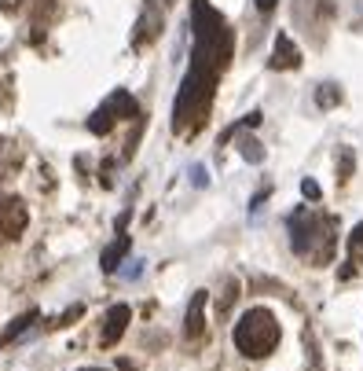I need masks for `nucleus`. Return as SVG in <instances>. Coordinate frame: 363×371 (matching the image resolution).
<instances>
[{"mask_svg": "<svg viewBox=\"0 0 363 371\" xmlns=\"http://www.w3.org/2000/svg\"><path fill=\"white\" fill-rule=\"evenodd\" d=\"M191 23H195V48H191V67L184 74V81H180V92L173 103V129L184 136H195L202 129L213 103L217 78L228 70L231 52H235L231 30L217 8H209V0H195Z\"/></svg>", "mask_w": 363, "mask_h": 371, "instance_id": "nucleus-1", "label": "nucleus"}, {"mask_svg": "<svg viewBox=\"0 0 363 371\" xmlns=\"http://www.w3.org/2000/svg\"><path fill=\"white\" fill-rule=\"evenodd\" d=\"M290 247L297 258H308L316 265H327L334 254V217L312 214V210H294L290 214Z\"/></svg>", "mask_w": 363, "mask_h": 371, "instance_id": "nucleus-2", "label": "nucleus"}, {"mask_svg": "<svg viewBox=\"0 0 363 371\" xmlns=\"http://www.w3.org/2000/svg\"><path fill=\"white\" fill-rule=\"evenodd\" d=\"M235 349H239L242 357H250V360H261V357H268L275 346H279V324H275V316L268 309H250V313H242L239 316V324H235Z\"/></svg>", "mask_w": 363, "mask_h": 371, "instance_id": "nucleus-3", "label": "nucleus"}, {"mask_svg": "<svg viewBox=\"0 0 363 371\" xmlns=\"http://www.w3.org/2000/svg\"><path fill=\"white\" fill-rule=\"evenodd\" d=\"M268 67L272 70H297L301 67V48L290 41V34H275V48H272Z\"/></svg>", "mask_w": 363, "mask_h": 371, "instance_id": "nucleus-4", "label": "nucleus"}, {"mask_svg": "<svg viewBox=\"0 0 363 371\" xmlns=\"http://www.w3.org/2000/svg\"><path fill=\"white\" fill-rule=\"evenodd\" d=\"M23 228H26V206L19 203V199L0 203V236L15 239V236H23Z\"/></svg>", "mask_w": 363, "mask_h": 371, "instance_id": "nucleus-5", "label": "nucleus"}, {"mask_svg": "<svg viewBox=\"0 0 363 371\" xmlns=\"http://www.w3.org/2000/svg\"><path fill=\"white\" fill-rule=\"evenodd\" d=\"M158 34H162V8H158L154 0H147V8L140 15V26H136V48L151 45Z\"/></svg>", "mask_w": 363, "mask_h": 371, "instance_id": "nucleus-6", "label": "nucleus"}, {"mask_svg": "<svg viewBox=\"0 0 363 371\" xmlns=\"http://www.w3.org/2000/svg\"><path fill=\"white\" fill-rule=\"evenodd\" d=\"M129 320H132V309H129V305H114V309L106 313V320H103V338H99V342H103V346H114L117 338L125 335Z\"/></svg>", "mask_w": 363, "mask_h": 371, "instance_id": "nucleus-7", "label": "nucleus"}, {"mask_svg": "<svg viewBox=\"0 0 363 371\" xmlns=\"http://www.w3.org/2000/svg\"><path fill=\"white\" fill-rule=\"evenodd\" d=\"M206 302H209V294H206V291L191 294L187 320H184V335H187V338H202V331H206Z\"/></svg>", "mask_w": 363, "mask_h": 371, "instance_id": "nucleus-8", "label": "nucleus"}, {"mask_svg": "<svg viewBox=\"0 0 363 371\" xmlns=\"http://www.w3.org/2000/svg\"><path fill=\"white\" fill-rule=\"evenodd\" d=\"M103 107L110 111V118H114V122H125V118H140V103H136V100H132V92H125V89L110 92Z\"/></svg>", "mask_w": 363, "mask_h": 371, "instance_id": "nucleus-9", "label": "nucleus"}, {"mask_svg": "<svg viewBox=\"0 0 363 371\" xmlns=\"http://www.w3.org/2000/svg\"><path fill=\"white\" fill-rule=\"evenodd\" d=\"M129 247H132L129 236H125V232H117V239L103 250V258H99L103 272H117V269H121V261H125V254H129Z\"/></svg>", "mask_w": 363, "mask_h": 371, "instance_id": "nucleus-10", "label": "nucleus"}, {"mask_svg": "<svg viewBox=\"0 0 363 371\" xmlns=\"http://www.w3.org/2000/svg\"><path fill=\"white\" fill-rule=\"evenodd\" d=\"M360 269H363V221L352 228V236H349V269H341V280L356 276Z\"/></svg>", "mask_w": 363, "mask_h": 371, "instance_id": "nucleus-11", "label": "nucleus"}, {"mask_svg": "<svg viewBox=\"0 0 363 371\" xmlns=\"http://www.w3.org/2000/svg\"><path fill=\"white\" fill-rule=\"evenodd\" d=\"M37 316H40L37 309H30V313H23V316H19V320H12V327H8L4 335H0V346H12L19 335H23V331H30V327L37 324Z\"/></svg>", "mask_w": 363, "mask_h": 371, "instance_id": "nucleus-12", "label": "nucleus"}, {"mask_svg": "<svg viewBox=\"0 0 363 371\" xmlns=\"http://www.w3.org/2000/svg\"><path fill=\"white\" fill-rule=\"evenodd\" d=\"M338 103H341V89L334 81H327V85H319V89H316V107L330 111V107H338Z\"/></svg>", "mask_w": 363, "mask_h": 371, "instance_id": "nucleus-13", "label": "nucleus"}, {"mask_svg": "<svg viewBox=\"0 0 363 371\" xmlns=\"http://www.w3.org/2000/svg\"><path fill=\"white\" fill-rule=\"evenodd\" d=\"M239 155L246 158L250 166H261L264 162V147L253 140V136H239Z\"/></svg>", "mask_w": 363, "mask_h": 371, "instance_id": "nucleus-14", "label": "nucleus"}, {"mask_svg": "<svg viewBox=\"0 0 363 371\" xmlns=\"http://www.w3.org/2000/svg\"><path fill=\"white\" fill-rule=\"evenodd\" d=\"M114 118H110V111H106V107H99V111H92V118H89V133H95V136H106V133H110L114 129Z\"/></svg>", "mask_w": 363, "mask_h": 371, "instance_id": "nucleus-15", "label": "nucleus"}, {"mask_svg": "<svg viewBox=\"0 0 363 371\" xmlns=\"http://www.w3.org/2000/svg\"><path fill=\"white\" fill-rule=\"evenodd\" d=\"M352 169H356V155H352V147H341L338 151V180L341 184L352 177Z\"/></svg>", "mask_w": 363, "mask_h": 371, "instance_id": "nucleus-16", "label": "nucleus"}, {"mask_svg": "<svg viewBox=\"0 0 363 371\" xmlns=\"http://www.w3.org/2000/svg\"><path fill=\"white\" fill-rule=\"evenodd\" d=\"M191 184H195V188H209V169L206 166H191Z\"/></svg>", "mask_w": 363, "mask_h": 371, "instance_id": "nucleus-17", "label": "nucleus"}, {"mask_svg": "<svg viewBox=\"0 0 363 371\" xmlns=\"http://www.w3.org/2000/svg\"><path fill=\"white\" fill-rule=\"evenodd\" d=\"M301 195L308 199V203H316V199H319V195H323V192H319V184H316V180H312V177H305V180H301Z\"/></svg>", "mask_w": 363, "mask_h": 371, "instance_id": "nucleus-18", "label": "nucleus"}, {"mask_svg": "<svg viewBox=\"0 0 363 371\" xmlns=\"http://www.w3.org/2000/svg\"><path fill=\"white\" fill-rule=\"evenodd\" d=\"M121 265H129V269H117V272H121V280H136V276L143 272L147 261H121Z\"/></svg>", "mask_w": 363, "mask_h": 371, "instance_id": "nucleus-19", "label": "nucleus"}, {"mask_svg": "<svg viewBox=\"0 0 363 371\" xmlns=\"http://www.w3.org/2000/svg\"><path fill=\"white\" fill-rule=\"evenodd\" d=\"M261 122H264V114H261V111H250L246 118H242V125H246V129H257Z\"/></svg>", "mask_w": 363, "mask_h": 371, "instance_id": "nucleus-20", "label": "nucleus"}, {"mask_svg": "<svg viewBox=\"0 0 363 371\" xmlns=\"http://www.w3.org/2000/svg\"><path fill=\"white\" fill-rule=\"evenodd\" d=\"M253 4H257V12L268 15V12H275V4H279V0H253Z\"/></svg>", "mask_w": 363, "mask_h": 371, "instance_id": "nucleus-21", "label": "nucleus"}]
</instances>
